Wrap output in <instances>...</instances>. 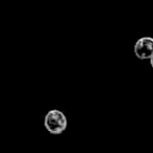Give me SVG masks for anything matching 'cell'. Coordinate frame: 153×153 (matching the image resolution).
Masks as SVG:
<instances>
[{
    "mask_svg": "<svg viewBox=\"0 0 153 153\" xmlns=\"http://www.w3.org/2000/svg\"><path fill=\"white\" fill-rule=\"evenodd\" d=\"M67 117L63 111L51 109L44 117L45 129L51 134H61L67 129Z\"/></svg>",
    "mask_w": 153,
    "mask_h": 153,
    "instance_id": "1",
    "label": "cell"
},
{
    "mask_svg": "<svg viewBox=\"0 0 153 153\" xmlns=\"http://www.w3.org/2000/svg\"><path fill=\"white\" fill-rule=\"evenodd\" d=\"M134 53L140 60H150L153 56V38L142 37L134 44Z\"/></svg>",
    "mask_w": 153,
    "mask_h": 153,
    "instance_id": "2",
    "label": "cell"
},
{
    "mask_svg": "<svg viewBox=\"0 0 153 153\" xmlns=\"http://www.w3.org/2000/svg\"><path fill=\"white\" fill-rule=\"evenodd\" d=\"M150 65H151V67L153 68V56L151 57V59H150Z\"/></svg>",
    "mask_w": 153,
    "mask_h": 153,
    "instance_id": "3",
    "label": "cell"
}]
</instances>
